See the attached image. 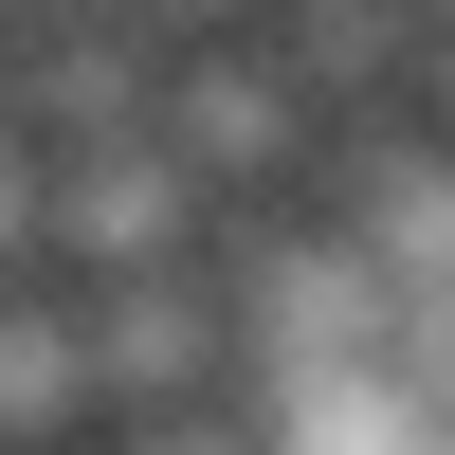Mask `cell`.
<instances>
[{"label":"cell","instance_id":"6da1fadb","mask_svg":"<svg viewBox=\"0 0 455 455\" xmlns=\"http://www.w3.org/2000/svg\"><path fill=\"white\" fill-rule=\"evenodd\" d=\"M164 146L219 182V201H291V182L328 164V109L291 92L274 36H182L164 55Z\"/></svg>","mask_w":455,"mask_h":455},{"label":"cell","instance_id":"7a4b0ae2","mask_svg":"<svg viewBox=\"0 0 455 455\" xmlns=\"http://www.w3.org/2000/svg\"><path fill=\"white\" fill-rule=\"evenodd\" d=\"M201 237H219V182L182 164L164 128H128V146H55V274H73V291H109V274H182Z\"/></svg>","mask_w":455,"mask_h":455},{"label":"cell","instance_id":"3957f363","mask_svg":"<svg viewBox=\"0 0 455 455\" xmlns=\"http://www.w3.org/2000/svg\"><path fill=\"white\" fill-rule=\"evenodd\" d=\"M92 310V383H109V419H146V401H237V291L182 255V274H109V291H73Z\"/></svg>","mask_w":455,"mask_h":455},{"label":"cell","instance_id":"277c9868","mask_svg":"<svg viewBox=\"0 0 455 455\" xmlns=\"http://www.w3.org/2000/svg\"><path fill=\"white\" fill-rule=\"evenodd\" d=\"M19 128L36 146H128L164 128V36L109 0V19H19Z\"/></svg>","mask_w":455,"mask_h":455},{"label":"cell","instance_id":"5b68a950","mask_svg":"<svg viewBox=\"0 0 455 455\" xmlns=\"http://www.w3.org/2000/svg\"><path fill=\"white\" fill-rule=\"evenodd\" d=\"M73 437H109L92 310H73V274H19L0 291V455H73Z\"/></svg>","mask_w":455,"mask_h":455},{"label":"cell","instance_id":"8992f818","mask_svg":"<svg viewBox=\"0 0 455 455\" xmlns=\"http://www.w3.org/2000/svg\"><path fill=\"white\" fill-rule=\"evenodd\" d=\"M19 274H55V146L0 128V291H19Z\"/></svg>","mask_w":455,"mask_h":455},{"label":"cell","instance_id":"52a82bcc","mask_svg":"<svg viewBox=\"0 0 455 455\" xmlns=\"http://www.w3.org/2000/svg\"><path fill=\"white\" fill-rule=\"evenodd\" d=\"M92 455H274V437H255V401H146V419H109Z\"/></svg>","mask_w":455,"mask_h":455},{"label":"cell","instance_id":"ba28073f","mask_svg":"<svg viewBox=\"0 0 455 455\" xmlns=\"http://www.w3.org/2000/svg\"><path fill=\"white\" fill-rule=\"evenodd\" d=\"M128 19L164 36V55H182V36H255V19H274V0H128Z\"/></svg>","mask_w":455,"mask_h":455},{"label":"cell","instance_id":"9c48e42d","mask_svg":"<svg viewBox=\"0 0 455 455\" xmlns=\"http://www.w3.org/2000/svg\"><path fill=\"white\" fill-rule=\"evenodd\" d=\"M0 128H19V19H0Z\"/></svg>","mask_w":455,"mask_h":455},{"label":"cell","instance_id":"30bf717a","mask_svg":"<svg viewBox=\"0 0 455 455\" xmlns=\"http://www.w3.org/2000/svg\"><path fill=\"white\" fill-rule=\"evenodd\" d=\"M0 19H109V0H0Z\"/></svg>","mask_w":455,"mask_h":455},{"label":"cell","instance_id":"8fae6325","mask_svg":"<svg viewBox=\"0 0 455 455\" xmlns=\"http://www.w3.org/2000/svg\"><path fill=\"white\" fill-rule=\"evenodd\" d=\"M401 19H419V36H437V19H455V0H401Z\"/></svg>","mask_w":455,"mask_h":455}]
</instances>
